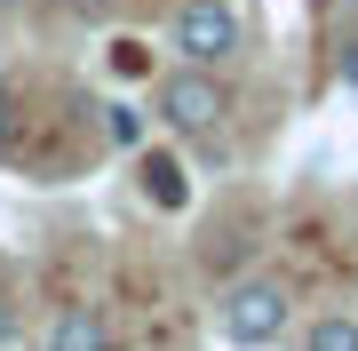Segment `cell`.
<instances>
[{
  "label": "cell",
  "instance_id": "7a4b0ae2",
  "mask_svg": "<svg viewBox=\"0 0 358 351\" xmlns=\"http://www.w3.org/2000/svg\"><path fill=\"white\" fill-rule=\"evenodd\" d=\"M239 48H247L239 0H183L176 8V56L183 64H231Z\"/></svg>",
  "mask_w": 358,
  "mask_h": 351
},
{
  "label": "cell",
  "instance_id": "6da1fadb",
  "mask_svg": "<svg viewBox=\"0 0 358 351\" xmlns=\"http://www.w3.org/2000/svg\"><path fill=\"white\" fill-rule=\"evenodd\" d=\"M287 319H294V296H287V280H279V272H255V280L223 287V303H215L223 343H239V351L279 343V336H287Z\"/></svg>",
  "mask_w": 358,
  "mask_h": 351
},
{
  "label": "cell",
  "instance_id": "277c9868",
  "mask_svg": "<svg viewBox=\"0 0 358 351\" xmlns=\"http://www.w3.org/2000/svg\"><path fill=\"white\" fill-rule=\"evenodd\" d=\"M48 351H120V336L103 319V303H64L48 319Z\"/></svg>",
  "mask_w": 358,
  "mask_h": 351
},
{
  "label": "cell",
  "instance_id": "8992f818",
  "mask_svg": "<svg viewBox=\"0 0 358 351\" xmlns=\"http://www.w3.org/2000/svg\"><path fill=\"white\" fill-rule=\"evenodd\" d=\"M303 351H358V319H343V312L310 319V327H303Z\"/></svg>",
  "mask_w": 358,
  "mask_h": 351
},
{
  "label": "cell",
  "instance_id": "3957f363",
  "mask_svg": "<svg viewBox=\"0 0 358 351\" xmlns=\"http://www.w3.org/2000/svg\"><path fill=\"white\" fill-rule=\"evenodd\" d=\"M223 112H231V96H223V80H215V64H183V72H167L159 80V120L176 136H215L223 128Z\"/></svg>",
  "mask_w": 358,
  "mask_h": 351
},
{
  "label": "cell",
  "instance_id": "52a82bcc",
  "mask_svg": "<svg viewBox=\"0 0 358 351\" xmlns=\"http://www.w3.org/2000/svg\"><path fill=\"white\" fill-rule=\"evenodd\" d=\"M8 336H16V303L0 296V351H8Z\"/></svg>",
  "mask_w": 358,
  "mask_h": 351
},
{
  "label": "cell",
  "instance_id": "ba28073f",
  "mask_svg": "<svg viewBox=\"0 0 358 351\" xmlns=\"http://www.w3.org/2000/svg\"><path fill=\"white\" fill-rule=\"evenodd\" d=\"M343 72H350V80H358V48H350V64H343Z\"/></svg>",
  "mask_w": 358,
  "mask_h": 351
},
{
  "label": "cell",
  "instance_id": "5b68a950",
  "mask_svg": "<svg viewBox=\"0 0 358 351\" xmlns=\"http://www.w3.org/2000/svg\"><path fill=\"white\" fill-rule=\"evenodd\" d=\"M143 192H152V208H167V216H176L183 200H192V184H183V168H176L167 152H143Z\"/></svg>",
  "mask_w": 358,
  "mask_h": 351
}]
</instances>
